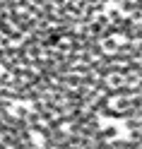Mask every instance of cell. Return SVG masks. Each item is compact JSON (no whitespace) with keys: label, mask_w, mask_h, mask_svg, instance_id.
Segmentation results:
<instances>
[{"label":"cell","mask_w":142,"mask_h":149,"mask_svg":"<svg viewBox=\"0 0 142 149\" xmlns=\"http://www.w3.org/2000/svg\"><path fill=\"white\" fill-rule=\"evenodd\" d=\"M0 149H142V0H0Z\"/></svg>","instance_id":"6da1fadb"}]
</instances>
